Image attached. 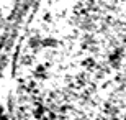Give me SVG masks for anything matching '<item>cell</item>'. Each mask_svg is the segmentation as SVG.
<instances>
[{
  "instance_id": "6da1fadb",
  "label": "cell",
  "mask_w": 126,
  "mask_h": 120,
  "mask_svg": "<svg viewBox=\"0 0 126 120\" xmlns=\"http://www.w3.org/2000/svg\"><path fill=\"white\" fill-rule=\"evenodd\" d=\"M2 120H8V119H7V117H2Z\"/></svg>"
}]
</instances>
